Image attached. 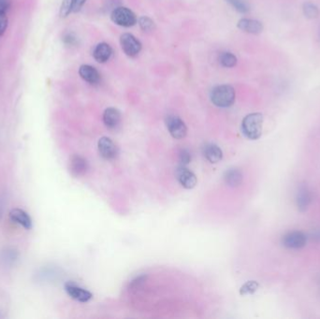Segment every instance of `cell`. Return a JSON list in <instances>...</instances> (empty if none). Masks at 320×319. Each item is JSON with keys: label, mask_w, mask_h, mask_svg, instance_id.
Wrapping results in <instances>:
<instances>
[{"label": "cell", "mask_w": 320, "mask_h": 319, "mask_svg": "<svg viewBox=\"0 0 320 319\" xmlns=\"http://www.w3.org/2000/svg\"><path fill=\"white\" fill-rule=\"evenodd\" d=\"M79 74L83 80L91 85H95L99 82L100 75L98 71L90 65H83L79 69Z\"/></svg>", "instance_id": "obj_14"}, {"label": "cell", "mask_w": 320, "mask_h": 319, "mask_svg": "<svg viewBox=\"0 0 320 319\" xmlns=\"http://www.w3.org/2000/svg\"><path fill=\"white\" fill-rule=\"evenodd\" d=\"M263 127V115L260 112H253L246 115L242 122V134L249 139L260 138Z\"/></svg>", "instance_id": "obj_1"}, {"label": "cell", "mask_w": 320, "mask_h": 319, "mask_svg": "<svg viewBox=\"0 0 320 319\" xmlns=\"http://www.w3.org/2000/svg\"><path fill=\"white\" fill-rule=\"evenodd\" d=\"M237 26L241 30L249 34H260L263 30V25L260 21L252 19H241Z\"/></svg>", "instance_id": "obj_13"}, {"label": "cell", "mask_w": 320, "mask_h": 319, "mask_svg": "<svg viewBox=\"0 0 320 319\" xmlns=\"http://www.w3.org/2000/svg\"><path fill=\"white\" fill-rule=\"evenodd\" d=\"M192 160V155L190 152L187 149H182L179 152V162L180 165L183 166H187L189 164Z\"/></svg>", "instance_id": "obj_27"}, {"label": "cell", "mask_w": 320, "mask_h": 319, "mask_svg": "<svg viewBox=\"0 0 320 319\" xmlns=\"http://www.w3.org/2000/svg\"><path fill=\"white\" fill-rule=\"evenodd\" d=\"M146 279H147V275H145V274H140V275L134 277L130 282V285H129L130 290H137V289H138L140 286H142V285L146 282Z\"/></svg>", "instance_id": "obj_24"}, {"label": "cell", "mask_w": 320, "mask_h": 319, "mask_svg": "<svg viewBox=\"0 0 320 319\" xmlns=\"http://www.w3.org/2000/svg\"><path fill=\"white\" fill-rule=\"evenodd\" d=\"M166 127L172 137L175 139H182L186 136L187 128L182 119L177 115H168L165 119Z\"/></svg>", "instance_id": "obj_4"}, {"label": "cell", "mask_w": 320, "mask_h": 319, "mask_svg": "<svg viewBox=\"0 0 320 319\" xmlns=\"http://www.w3.org/2000/svg\"><path fill=\"white\" fill-rule=\"evenodd\" d=\"M9 216L13 222L22 226L26 229H30L32 228V220L30 218V216H28V214L24 210L13 209L10 212Z\"/></svg>", "instance_id": "obj_15"}, {"label": "cell", "mask_w": 320, "mask_h": 319, "mask_svg": "<svg viewBox=\"0 0 320 319\" xmlns=\"http://www.w3.org/2000/svg\"><path fill=\"white\" fill-rule=\"evenodd\" d=\"M97 149L101 157L108 161L115 159L118 155V147L112 138L108 137H102L98 139Z\"/></svg>", "instance_id": "obj_5"}, {"label": "cell", "mask_w": 320, "mask_h": 319, "mask_svg": "<svg viewBox=\"0 0 320 319\" xmlns=\"http://www.w3.org/2000/svg\"><path fill=\"white\" fill-rule=\"evenodd\" d=\"M104 125L109 130H116L121 124L122 116L120 112L115 108H107L103 112Z\"/></svg>", "instance_id": "obj_10"}, {"label": "cell", "mask_w": 320, "mask_h": 319, "mask_svg": "<svg viewBox=\"0 0 320 319\" xmlns=\"http://www.w3.org/2000/svg\"><path fill=\"white\" fill-rule=\"evenodd\" d=\"M175 175L178 182L185 189H192L197 185L198 179L196 174L186 168V166L180 165L176 170Z\"/></svg>", "instance_id": "obj_6"}, {"label": "cell", "mask_w": 320, "mask_h": 319, "mask_svg": "<svg viewBox=\"0 0 320 319\" xmlns=\"http://www.w3.org/2000/svg\"><path fill=\"white\" fill-rule=\"evenodd\" d=\"M219 63L225 68H233L237 64V57L232 52H222L219 55Z\"/></svg>", "instance_id": "obj_19"}, {"label": "cell", "mask_w": 320, "mask_h": 319, "mask_svg": "<svg viewBox=\"0 0 320 319\" xmlns=\"http://www.w3.org/2000/svg\"><path fill=\"white\" fill-rule=\"evenodd\" d=\"M202 154L208 161L213 164L220 162L223 158L222 149L216 143H205L202 147Z\"/></svg>", "instance_id": "obj_11"}, {"label": "cell", "mask_w": 320, "mask_h": 319, "mask_svg": "<svg viewBox=\"0 0 320 319\" xmlns=\"http://www.w3.org/2000/svg\"><path fill=\"white\" fill-rule=\"evenodd\" d=\"M303 12L306 17L310 18V19L318 18L320 15L319 8L316 5L309 3V2H307L303 5Z\"/></svg>", "instance_id": "obj_22"}, {"label": "cell", "mask_w": 320, "mask_h": 319, "mask_svg": "<svg viewBox=\"0 0 320 319\" xmlns=\"http://www.w3.org/2000/svg\"><path fill=\"white\" fill-rule=\"evenodd\" d=\"M111 19L115 25L123 27L133 26L138 22L135 13L126 7H117L113 9Z\"/></svg>", "instance_id": "obj_3"}, {"label": "cell", "mask_w": 320, "mask_h": 319, "mask_svg": "<svg viewBox=\"0 0 320 319\" xmlns=\"http://www.w3.org/2000/svg\"><path fill=\"white\" fill-rule=\"evenodd\" d=\"M236 93L233 87L229 85L216 87L211 92V100L217 107L228 108L233 105Z\"/></svg>", "instance_id": "obj_2"}, {"label": "cell", "mask_w": 320, "mask_h": 319, "mask_svg": "<svg viewBox=\"0 0 320 319\" xmlns=\"http://www.w3.org/2000/svg\"><path fill=\"white\" fill-rule=\"evenodd\" d=\"M63 42H64V44H66L67 46H69V47L76 46L79 43L78 38L76 37V35L72 33V32L65 33L63 36Z\"/></svg>", "instance_id": "obj_26"}, {"label": "cell", "mask_w": 320, "mask_h": 319, "mask_svg": "<svg viewBox=\"0 0 320 319\" xmlns=\"http://www.w3.org/2000/svg\"><path fill=\"white\" fill-rule=\"evenodd\" d=\"M73 9V0H63L60 8L61 17H67L69 13L72 12Z\"/></svg>", "instance_id": "obj_25"}, {"label": "cell", "mask_w": 320, "mask_h": 319, "mask_svg": "<svg viewBox=\"0 0 320 319\" xmlns=\"http://www.w3.org/2000/svg\"><path fill=\"white\" fill-rule=\"evenodd\" d=\"M242 180H243V176H242V172L235 168L228 170L224 174V181L226 184L231 187H237L241 185Z\"/></svg>", "instance_id": "obj_17"}, {"label": "cell", "mask_w": 320, "mask_h": 319, "mask_svg": "<svg viewBox=\"0 0 320 319\" xmlns=\"http://www.w3.org/2000/svg\"><path fill=\"white\" fill-rule=\"evenodd\" d=\"M10 8V0H0V11L8 12Z\"/></svg>", "instance_id": "obj_30"}, {"label": "cell", "mask_w": 320, "mask_h": 319, "mask_svg": "<svg viewBox=\"0 0 320 319\" xmlns=\"http://www.w3.org/2000/svg\"><path fill=\"white\" fill-rule=\"evenodd\" d=\"M65 290L71 299L77 302H87L93 298V294L90 291L72 282H69L65 285Z\"/></svg>", "instance_id": "obj_9"}, {"label": "cell", "mask_w": 320, "mask_h": 319, "mask_svg": "<svg viewBox=\"0 0 320 319\" xmlns=\"http://www.w3.org/2000/svg\"><path fill=\"white\" fill-rule=\"evenodd\" d=\"M307 242L306 235L302 231H290L282 238L283 245L288 249H301L305 246Z\"/></svg>", "instance_id": "obj_8"}, {"label": "cell", "mask_w": 320, "mask_h": 319, "mask_svg": "<svg viewBox=\"0 0 320 319\" xmlns=\"http://www.w3.org/2000/svg\"><path fill=\"white\" fill-rule=\"evenodd\" d=\"M297 206L300 211H305L311 202V194L305 187H302L297 194Z\"/></svg>", "instance_id": "obj_18"}, {"label": "cell", "mask_w": 320, "mask_h": 319, "mask_svg": "<svg viewBox=\"0 0 320 319\" xmlns=\"http://www.w3.org/2000/svg\"><path fill=\"white\" fill-rule=\"evenodd\" d=\"M138 24L141 30L144 32H151L156 28L155 22L147 16H141L138 19Z\"/></svg>", "instance_id": "obj_20"}, {"label": "cell", "mask_w": 320, "mask_h": 319, "mask_svg": "<svg viewBox=\"0 0 320 319\" xmlns=\"http://www.w3.org/2000/svg\"><path fill=\"white\" fill-rule=\"evenodd\" d=\"M120 44L124 52L130 57L138 55L141 50V44L138 39L130 33L123 34L120 38Z\"/></svg>", "instance_id": "obj_7"}, {"label": "cell", "mask_w": 320, "mask_h": 319, "mask_svg": "<svg viewBox=\"0 0 320 319\" xmlns=\"http://www.w3.org/2000/svg\"><path fill=\"white\" fill-rule=\"evenodd\" d=\"M69 169L71 173L76 177L84 176L88 171L87 160L81 155H73L70 159Z\"/></svg>", "instance_id": "obj_12"}, {"label": "cell", "mask_w": 320, "mask_h": 319, "mask_svg": "<svg viewBox=\"0 0 320 319\" xmlns=\"http://www.w3.org/2000/svg\"><path fill=\"white\" fill-rule=\"evenodd\" d=\"M87 0H73V12H78L83 8V6L86 4Z\"/></svg>", "instance_id": "obj_29"}, {"label": "cell", "mask_w": 320, "mask_h": 319, "mask_svg": "<svg viewBox=\"0 0 320 319\" xmlns=\"http://www.w3.org/2000/svg\"><path fill=\"white\" fill-rule=\"evenodd\" d=\"M112 54H113L112 47L105 43L97 44L93 52V56L95 60L98 63H106L111 58Z\"/></svg>", "instance_id": "obj_16"}, {"label": "cell", "mask_w": 320, "mask_h": 319, "mask_svg": "<svg viewBox=\"0 0 320 319\" xmlns=\"http://www.w3.org/2000/svg\"><path fill=\"white\" fill-rule=\"evenodd\" d=\"M8 12L0 11V37L5 33L7 27H8Z\"/></svg>", "instance_id": "obj_28"}, {"label": "cell", "mask_w": 320, "mask_h": 319, "mask_svg": "<svg viewBox=\"0 0 320 319\" xmlns=\"http://www.w3.org/2000/svg\"><path fill=\"white\" fill-rule=\"evenodd\" d=\"M227 2L241 13H247L250 10L249 5L244 0H227Z\"/></svg>", "instance_id": "obj_23"}, {"label": "cell", "mask_w": 320, "mask_h": 319, "mask_svg": "<svg viewBox=\"0 0 320 319\" xmlns=\"http://www.w3.org/2000/svg\"><path fill=\"white\" fill-rule=\"evenodd\" d=\"M260 287V284L257 281H248L242 285L240 288V294L242 296L254 294Z\"/></svg>", "instance_id": "obj_21"}]
</instances>
